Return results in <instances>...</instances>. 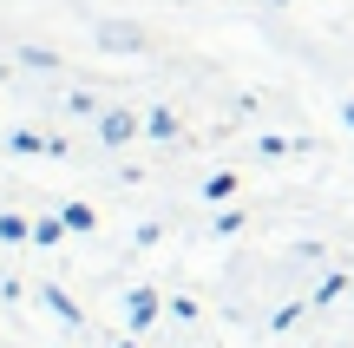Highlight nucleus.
I'll return each instance as SVG.
<instances>
[{
    "mask_svg": "<svg viewBox=\"0 0 354 348\" xmlns=\"http://www.w3.org/2000/svg\"><path fill=\"white\" fill-rule=\"evenodd\" d=\"M105 138H112V145H118V138H131V118H125V112H112V118H105Z\"/></svg>",
    "mask_w": 354,
    "mask_h": 348,
    "instance_id": "nucleus-1",
    "label": "nucleus"
}]
</instances>
